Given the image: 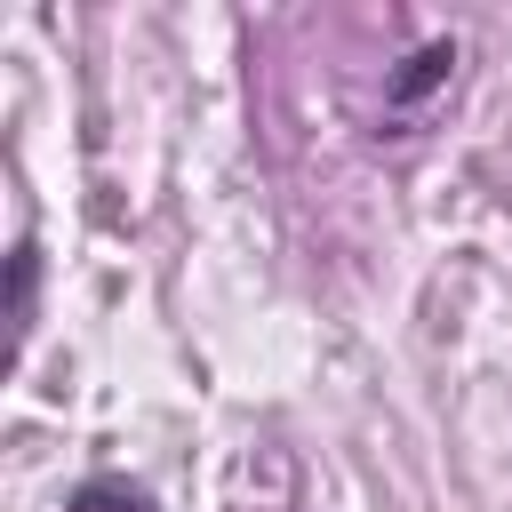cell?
<instances>
[{
  "instance_id": "6da1fadb",
  "label": "cell",
  "mask_w": 512,
  "mask_h": 512,
  "mask_svg": "<svg viewBox=\"0 0 512 512\" xmlns=\"http://www.w3.org/2000/svg\"><path fill=\"white\" fill-rule=\"evenodd\" d=\"M448 80H456V40L440 32V40H424V48H408V56L392 64L384 96H392V104H424V96H440Z\"/></svg>"
},
{
  "instance_id": "7a4b0ae2",
  "label": "cell",
  "mask_w": 512,
  "mask_h": 512,
  "mask_svg": "<svg viewBox=\"0 0 512 512\" xmlns=\"http://www.w3.org/2000/svg\"><path fill=\"white\" fill-rule=\"evenodd\" d=\"M64 512H160V504H152V488L128 480V472H88V480L64 496Z\"/></svg>"
},
{
  "instance_id": "3957f363",
  "label": "cell",
  "mask_w": 512,
  "mask_h": 512,
  "mask_svg": "<svg viewBox=\"0 0 512 512\" xmlns=\"http://www.w3.org/2000/svg\"><path fill=\"white\" fill-rule=\"evenodd\" d=\"M32 296H40V240L24 232L8 248V320H16V336H32Z\"/></svg>"
}]
</instances>
